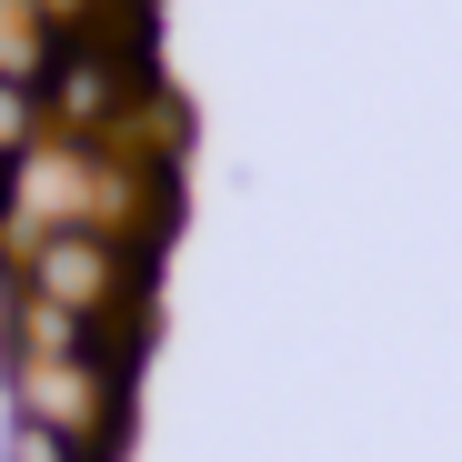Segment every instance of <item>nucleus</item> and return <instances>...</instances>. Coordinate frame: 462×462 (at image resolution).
<instances>
[{
	"instance_id": "f257e3e1",
	"label": "nucleus",
	"mask_w": 462,
	"mask_h": 462,
	"mask_svg": "<svg viewBox=\"0 0 462 462\" xmlns=\"http://www.w3.org/2000/svg\"><path fill=\"white\" fill-rule=\"evenodd\" d=\"M0 382H11V422L60 432L70 452H111L121 442V362H31V352H0Z\"/></svg>"
},
{
	"instance_id": "f03ea898",
	"label": "nucleus",
	"mask_w": 462,
	"mask_h": 462,
	"mask_svg": "<svg viewBox=\"0 0 462 462\" xmlns=\"http://www.w3.org/2000/svg\"><path fill=\"white\" fill-rule=\"evenodd\" d=\"M11 282L41 291V301H70V312H91V322L111 332V322H141L131 282H151V252L101 242V231H51V242H31V252L11 262Z\"/></svg>"
},
{
	"instance_id": "7ed1b4c3",
	"label": "nucleus",
	"mask_w": 462,
	"mask_h": 462,
	"mask_svg": "<svg viewBox=\"0 0 462 462\" xmlns=\"http://www.w3.org/2000/svg\"><path fill=\"white\" fill-rule=\"evenodd\" d=\"M51 141V101H41V81H11L0 70V171L21 162V151H41Z\"/></svg>"
},
{
	"instance_id": "20e7f679",
	"label": "nucleus",
	"mask_w": 462,
	"mask_h": 462,
	"mask_svg": "<svg viewBox=\"0 0 462 462\" xmlns=\"http://www.w3.org/2000/svg\"><path fill=\"white\" fill-rule=\"evenodd\" d=\"M0 462H91V452H70V442L41 432V422H11V432H0Z\"/></svg>"
}]
</instances>
